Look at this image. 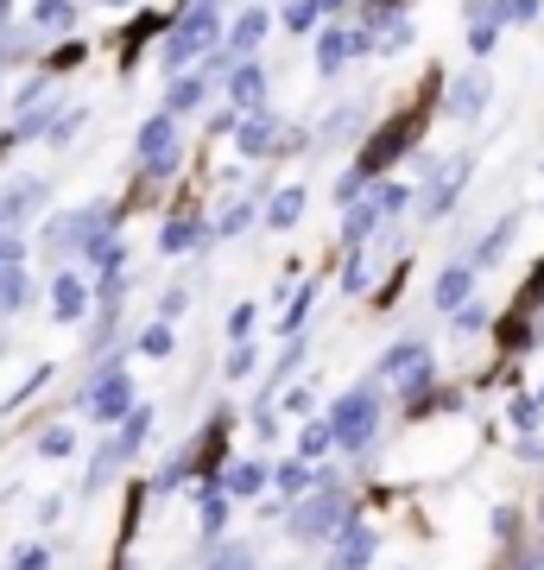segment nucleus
Segmentation results:
<instances>
[{"label": "nucleus", "instance_id": "nucleus-1", "mask_svg": "<svg viewBox=\"0 0 544 570\" xmlns=\"http://www.w3.org/2000/svg\"><path fill=\"white\" fill-rule=\"evenodd\" d=\"M77 412H89V419H101V425H127L133 419V381H127V367L115 362V367H101L96 381L77 393Z\"/></svg>", "mask_w": 544, "mask_h": 570}, {"label": "nucleus", "instance_id": "nucleus-2", "mask_svg": "<svg viewBox=\"0 0 544 570\" xmlns=\"http://www.w3.org/2000/svg\"><path fill=\"white\" fill-rule=\"evenodd\" d=\"M374 425H380V393H374V381L355 387V393H343V400L329 406V431H336L343 450H367L374 444Z\"/></svg>", "mask_w": 544, "mask_h": 570}, {"label": "nucleus", "instance_id": "nucleus-3", "mask_svg": "<svg viewBox=\"0 0 544 570\" xmlns=\"http://www.w3.org/2000/svg\"><path fill=\"white\" fill-rule=\"evenodd\" d=\"M343 489H336V475H317V494H304V508L291 513V539L310 546V539H329V532H343Z\"/></svg>", "mask_w": 544, "mask_h": 570}, {"label": "nucleus", "instance_id": "nucleus-4", "mask_svg": "<svg viewBox=\"0 0 544 570\" xmlns=\"http://www.w3.org/2000/svg\"><path fill=\"white\" fill-rule=\"evenodd\" d=\"M216 20H222V13H216V0H197V7H190L171 32H165V63H171V70L197 63L202 51L216 45Z\"/></svg>", "mask_w": 544, "mask_h": 570}, {"label": "nucleus", "instance_id": "nucleus-5", "mask_svg": "<svg viewBox=\"0 0 544 570\" xmlns=\"http://www.w3.org/2000/svg\"><path fill=\"white\" fill-rule=\"evenodd\" d=\"M140 165H146V178H165L171 165H178V115H152V121L140 127Z\"/></svg>", "mask_w": 544, "mask_h": 570}, {"label": "nucleus", "instance_id": "nucleus-6", "mask_svg": "<svg viewBox=\"0 0 544 570\" xmlns=\"http://www.w3.org/2000/svg\"><path fill=\"white\" fill-rule=\"evenodd\" d=\"M412 134H418V115H399V121H386L374 140H367V153H362V178H374V171H386V165L399 159V153H412Z\"/></svg>", "mask_w": 544, "mask_h": 570}, {"label": "nucleus", "instance_id": "nucleus-7", "mask_svg": "<svg viewBox=\"0 0 544 570\" xmlns=\"http://www.w3.org/2000/svg\"><path fill=\"white\" fill-rule=\"evenodd\" d=\"M96 228H101V204L70 209V216H51V228H44V247H51V254H77V247L96 242Z\"/></svg>", "mask_w": 544, "mask_h": 570}, {"label": "nucleus", "instance_id": "nucleus-8", "mask_svg": "<svg viewBox=\"0 0 544 570\" xmlns=\"http://www.w3.org/2000/svg\"><path fill=\"white\" fill-rule=\"evenodd\" d=\"M487 102H494V77H487V70H468V77H456L449 82V121H482L487 115Z\"/></svg>", "mask_w": 544, "mask_h": 570}, {"label": "nucleus", "instance_id": "nucleus-9", "mask_svg": "<svg viewBox=\"0 0 544 570\" xmlns=\"http://www.w3.org/2000/svg\"><path fill=\"white\" fill-rule=\"evenodd\" d=\"M463 178H468V153H456L449 165H431V190L418 197V216H444L463 197Z\"/></svg>", "mask_w": 544, "mask_h": 570}, {"label": "nucleus", "instance_id": "nucleus-10", "mask_svg": "<svg viewBox=\"0 0 544 570\" xmlns=\"http://www.w3.org/2000/svg\"><path fill=\"white\" fill-rule=\"evenodd\" d=\"M266 32H273V13H266V7H247L241 20H235V32H228V45L216 51V63H228V70H241V63H247V51H254V45H260Z\"/></svg>", "mask_w": 544, "mask_h": 570}, {"label": "nucleus", "instance_id": "nucleus-11", "mask_svg": "<svg viewBox=\"0 0 544 570\" xmlns=\"http://www.w3.org/2000/svg\"><path fill=\"white\" fill-rule=\"evenodd\" d=\"M89 298H96V292H89L82 273H58V279H51V317H58V324H77L82 311H89Z\"/></svg>", "mask_w": 544, "mask_h": 570}, {"label": "nucleus", "instance_id": "nucleus-12", "mask_svg": "<svg viewBox=\"0 0 544 570\" xmlns=\"http://www.w3.org/2000/svg\"><path fill=\"white\" fill-rule=\"evenodd\" d=\"M374 564V532L362 527V520H348L343 532H336V570H367Z\"/></svg>", "mask_w": 544, "mask_h": 570}, {"label": "nucleus", "instance_id": "nucleus-13", "mask_svg": "<svg viewBox=\"0 0 544 570\" xmlns=\"http://www.w3.org/2000/svg\"><path fill=\"white\" fill-rule=\"evenodd\" d=\"M348 58H355V26H323V39H317V70H323V77H336Z\"/></svg>", "mask_w": 544, "mask_h": 570}, {"label": "nucleus", "instance_id": "nucleus-14", "mask_svg": "<svg viewBox=\"0 0 544 570\" xmlns=\"http://www.w3.org/2000/svg\"><path fill=\"white\" fill-rule=\"evenodd\" d=\"M235 146H241L247 159H266V153L279 146V121H273V115H247V121L235 127Z\"/></svg>", "mask_w": 544, "mask_h": 570}, {"label": "nucleus", "instance_id": "nucleus-15", "mask_svg": "<svg viewBox=\"0 0 544 570\" xmlns=\"http://www.w3.org/2000/svg\"><path fill=\"white\" fill-rule=\"evenodd\" d=\"M468 292H475V266H449L444 279H437V292H431V298H437V311H449V317H456V311L468 305Z\"/></svg>", "mask_w": 544, "mask_h": 570}, {"label": "nucleus", "instance_id": "nucleus-16", "mask_svg": "<svg viewBox=\"0 0 544 570\" xmlns=\"http://www.w3.org/2000/svg\"><path fill=\"white\" fill-rule=\"evenodd\" d=\"M202 96H209V77L184 70L178 82H165V115H190V108H202Z\"/></svg>", "mask_w": 544, "mask_h": 570}, {"label": "nucleus", "instance_id": "nucleus-17", "mask_svg": "<svg viewBox=\"0 0 544 570\" xmlns=\"http://www.w3.org/2000/svg\"><path fill=\"white\" fill-rule=\"evenodd\" d=\"M228 102H235V108H260L266 102V70H260V63L228 70Z\"/></svg>", "mask_w": 544, "mask_h": 570}, {"label": "nucleus", "instance_id": "nucleus-18", "mask_svg": "<svg viewBox=\"0 0 544 570\" xmlns=\"http://www.w3.org/2000/svg\"><path fill=\"white\" fill-rule=\"evenodd\" d=\"M304 204H310V197H304L298 184H285L279 197H273V204H266V228H279V235H285V228H298Z\"/></svg>", "mask_w": 544, "mask_h": 570}, {"label": "nucleus", "instance_id": "nucleus-19", "mask_svg": "<svg viewBox=\"0 0 544 570\" xmlns=\"http://www.w3.org/2000/svg\"><path fill=\"white\" fill-rule=\"evenodd\" d=\"M424 362H431V355H424V343H418V336H405V343H393L380 355V381H386V374H412V367H424Z\"/></svg>", "mask_w": 544, "mask_h": 570}, {"label": "nucleus", "instance_id": "nucleus-20", "mask_svg": "<svg viewBox=\"0 0 544 570\" xmlns=\"http://www.w3.org/2000/svg\"><path fill=\"white\" fill-rule=\"evenodd\" d=\"M380 216H386L380 197H374V204H355V209H348V254H362V242L374 235V228H380Z\"/></svg>", "mask_w": 544, "mask_h": 570}, {"label": "nucleus", "instance_id": "nucleus-21", "mask_svg": "<svg viewBox=\"0 0 544 570\" xmlns=\"http://www.w3.org/2000/svg\"><path fill=\"white\" fill-rule=\"evenodd\" d=\"M513 228H520V216H501V223L487 228V242L475 247V261H468V266H494V261H501L506 242H513Z\"/></svg>", "mask_w": 544, "mask_h": 570}, {"label": "nucleus", "instance_id": "nucleus-22", "mask_svg": "<svg viewBox=\"0 0 544 570\" xmlns=\"http://www.w3.org/2000/svg\"><path fill=\"white\" fill-rule=\"evenodd\" d=\"M273 482H279L285 501H304V494H317V482H310V469H304V463H279V469H273Z\"/></svg>", "mask_w": 544, "mask_h": 570}, {"label": "nucleus", "instance_id": "nucleus-23", "mask_svg": "<svg viewBox=\"0 0 544 570\" xmlns=\"http://www.w3.org/2000/svg\"><path fill=\"white\" fill-rule=\"evenodd\" d=\"M197 235H202V228L190 223V216H178V223L159 228V254H190V247H197Z\"/></svg>", "mask_w": 544, "mask_h": 570}, {"label": "nucleus", "instance_id": "nucleus-24", "mask_svg": "<svg viewBox=\"0 0 544 570\" xmlns=\"http://www.w3.org/2000/svg\"><path fill=\"white\" fill-rule=\"evenodd\" d=\"M44 204V178H20V190H7V204H0V216H26V209Z\"/></svg>", "mask_w": 544, "mask_h": 570}, {"label": "nucleus", "instance_id": "nucleus-25", "mask_svg": "<svg viewBox=\"0 0 544 570\" xmlns=\"http://www.w3.org/2000/svg\"><path fill=\"white\" fill-rule=\"evenodd\" d=\"M32 20H39L44 32H63V26H77V0H39Z\"/></svg>", "mask_w": 544, "mask_h": 570}, {"label": "nucleus", "instance_id": "nucleus-26", "mask_svg": "<svg viewBox=\"0 0 544 570\" xmlns=\"http://www.w3.org/2000/svg\"><path fill=\"white\" fill-rule=\"evenodd\" d=\"M222 489H228V494H260V489H266V469H260V463H235V469L222 475Z\"/></svg>", "mask_w": 544, "mask_h": 570}, {"label": "nucleus", "instance_id": "nucleus-27", "mask_svg": "<svg viewBox=\"0 0 544 570\" xmlns=\"http://www.w3.org/2000/svg\"><path fill=\"white\" fill-rule=\"evenodd\" d=\"M26 298H32V279H26V266H13L0 279V311H26Z\"/></svg>", "mask_w": 544, "mask_h": 570}, {"label": "nucleus", "instance_id": "nucleus-28", "mask_svg": "<svg viewBox=\"0 0 544 570\" xmlns=\"http://www.w3.org/2000/svg\"><path fill=\"white\" fill-rule=\"evenodd\" d=\"M146 431H152V406H140V412L121 425V438H115V444H121V456H133V450L146 444Z\"/></svg>", "mask_w": 544, "mask_h": 570}, {"label": "nucleus", "instance_id": "nucleus-29", "mask_svg": "<svg viewBox=\"0 0 544 570\" xmlns=\"http://www.w3.org/2000/svg\"><path fill=\"white\" fill-rule=\"evenodd\" d=\"M44 387H51V362H44V367H32V374H26V387L0 400V412H20L26 400H32V393H44Z\"/></svg>", "mask_w": 544, "mask_h": 570}, {"label": "nucleus", "instance_id": "nucleus-30", "mask_svg": "<svg viewBox=\"0 0 544 570\" xmlns=\"http://www.w3.org/2000/svg\"><path fill=\"white\" fill-rule=\"evenodd\" d=\"M77 450V431L70 425H44L39 431V456H70Z\"/></svg>", "mask_w": 544, "mask_h": 570}, {"label": "nucleus", "instance_id": "nucleus-31", "mask_svg": "<svg viewBox=\"0 0 544 570\" xmlns=\"http://www.w3.org/2000/svg\"><path fill=\"white\" fill-rule=\"evenodd\" d=\"M298 450H304V456H323V450H336V431H329V419H317V425H304Z\"/></svg>", "mask_w": 544, "mask_h": 570}, {"label": "nucleus", "instance_id": "nucleus-32", "mask_svg": "<svg viewBox=\"0 0 544 570\" xmlns=\"http://www.w3.org/2000/svg\"><path fill=\"white\" fill-rule=\"evenodd\" d=\"M171 343H178V336H171V324H165V317H159V324H152V330L140 336V348L152 355V362H165V355H171Z\"/></svg>", "mask_w": 544, "mask_h": 570}, {"label": "nucleus", "instance_id": "nucleus-33", "mask_svg": "<svg viewBox=\"0 0 544 570\" xmlns=\"http://www.w3.org/2000/svg\"><path fill=\"white\" fill-rule=\"evenodd\" d=\"M82 121H89V108H70V115H58V127H51L44 140H51V146H70V140H77V127H82Z\"/></svg>", "mask_w": 544, "mask_h": 570}, {"label": "nucleus", "instance_id": "nucleus-34", "mask_svg": "<svg viewBox=\"0 0 544 570\" xmlns=\"http://www.w3.org/2000/svg\"><path fill=\"white\" fill-rule=\"evenodd\" d=\"M362 121V108H336V115H329V121H323V146H336L348 134V127Z\"/></svg>", "mask_w": 544, "mask_h": 570}, {"label": "nucleus", "instance_id": "nucleus-35", "mask_svg": "<svg viewBox=\"0 0 544 570\" xmlns=\"http://www.w3.org/2000/svg\"><path fill=\"white\" fill-rule=\"evenodd\" d=\"M317 0H291V7H285V26H291V32H310V26H317Z\"/></svg>", "mask_w": 544, "mask_h": 570}, {"label": "nucleus", "instance_id": "nucleus-36", "mask_svg": "<svg viewBox=\"0 0 544 570\" xmlns=\"http://www.w3.org/2000/svg\"><path fill=\"white\" fill-rule=\"evenodd\" d=\"M247 223H254V204H228V209H222V223H216V235L228 242V235H241Z\"/></svg>", "mask_w": 544, "mask_h": 570}, {"label": "nucleus", "instance_id": "nucleus-37", "mask_svg": "<svg viewBox=\"0 0 544 570\" xmlns=\"http://www.w3.org/2000/svg\"><path fill=\"white\" fill-rule=\"evenodd\" d=\"M254 324H260V305H235V317H228V336H235V343H247V336H254Z\"/></svg>", "mask_w": 544, "mask_h": 570}, {"label": "nucleus", "instance_id": "nucleus-38", "mask_svg": "<svg viewBox=\"0 0 544 570\" xmlns=\"http://www.w3.org/2000/svg\"><path fill=\"white\" fill-rule=\"evenodd\" d=\"M494 39H501V20L468 26V51H475V58H487V51H494Z\"/></svg>", "mask_w": 544, "mask_h": 570}, {"label": "nucleus", "instance_id": "nucleus-39", "mask_svg": "<svg viewBox=\"0 0 544 570\" xmlns=\"http://www.w3.org/2000/svg\"><path fill=\"white\" fill-rule=\"evenodd\" d=\"M228 527V501L222 494H202V532H222Z\"/></svg>", "mask_w": 544, "mask_h": 570}, {"label": "nucleus", "instance_id": "nucleus-40", "mask_svg": "<svg viewBox=\"0 0 544 570\" xmlns=\"http://www.w3.org/2000/svg\"><path fill=\"white\" fill-rule=\"evenodd\" d=\"M209 570H254V551H247V546H222Z\"/></svg>", "mask_w": 544, "mask_h": 570}, {"label": "nucleus", "instance_id": "nucleus-41", "mask_svg": "<svg viewBox=\"0 0 544 570\" xmlns=\"http://www.w3.org/2000/svg\"><path fill=\"white\" fill-rule=\"evenodd\" d=\"M254 362H260V355H254V343H235V355H228V381H247V374H254Z\"/></svg>", "mask_w": 544, "mask_h": 570}, {"label": "nucleus", "instance_id": "nucleus-42", "mask_svg": "<svg viewBox=\"0 0 544 570\" xmlns=\"http://www.w3.org/2000/svg\"><path fill=\"white\" fill-rule=\"evenodd\" d=\"M456 330H463V336H482V330H487V305H463V311H456Z\"/></svg>", "mask_w": 544, "mask_h": 570}, {"label": "nucleus", "instance_id": "nucleus-43", "mask_svg": "<svg viewBox=\"0 0 544 570\" xmlns=\"http://www.w3.org/2000/svg\"><path fill=\"white\" fill-rule=\"evenodd\" d=\"M310 298H317V292L304 285L298 298H291V311H285V330H291V336H298V330H304V317H310Z\"/></svg>", "mask_w": 544, "mask_h": 570}, {"label": "nucleus", "instance_id": "nucleus-44", "mask_svg": "<svg viewBox=\"0 0 544 570\" xmlns=\"http://www.w3.org/2000/svg\"><path fill=\"white\" fill-rule=\"evenodd\" d=\"M380 32H386V39H380V51H405V45H412V26H405V20H386Z\"/></svg>", "mask_w": 544, "mask_h": 570}, {"label": "nucleus", "instance_id": "nucleus-45", "mask_svg": "<svg viewBox=\"0 0 544 570\" xmlns=\"http://www.w3.org/2000/svg\"><path fill=\"white\" fill-rule=\"evenodd\" d=\"M51 564V551L44 546H26V551H13V570H44Z\"/></svg>", "mask_w": 544, "mask_h": 570}, {"label": "nucleus", "instance_id": "nucleus-46", "mask_svg": "<svg viewBox=\"0 0 544 570\" xmlns=\"http://www.w3.org/2000/svg\"><path fill=\"white\" fill-rule=\"evenodd\" d=\"M513 425H520V431H538V400H513Z\"/></svg>", "mask_w": 544, "mask_h": 570}, {"label": "nucleus", "instance_id": "nucleus-47", "mask_svg": "<svg viewBox=\"0 0 544 570\" xmlns=\"http://www.w3.org/2000/svg\"><path fill=\"white\" fill-rule=\"evenodd\" d=\"M77 63H82V45H77V39L51 51V70H77Z\"/></svg>", "mask_w": 544, "mask_h": 570}, {"label": "nucleus", "instance_id": "nucleus-48", "mask_svg": "<svg viewBox=\"0 0 544 570\" xmlns=\"http://www.w3.org/2000/svg\"><path fill=\"white\" fill-rule=\"evenodd\" d=\"M343 292H367V266H362V254H348V273H343Z\"/></svg>", "mask_w": 544, "mask_h": 570}, {"label": "nucleus", "instance_id": "nucleus-49", "mask_svg": "<svg viewBox=\"0 0 544 570\" xmlns=\"http://www.w3.org/2000/svg\"><path fill=\"white\" fill-rule=\"evenodd\" d=\"M424 387H431V362H424V367H412V374H405V400H424Z\"/></svg>", "mask_w": 544, "mask_h": 570}, {"label": "nucleus", "instance_id": "nucleus-50", "mask_svg": "<svg viewBox=\"0 0 544 570\" xmlns=\"http://www.w3.org/2000/svg\"><path fill=\"white\" fill-rule=\"evenodd\" d=\"M20 261H26V247H20V242H0V279H7V273H13Z\"/></svg>", "mask_w": 544, "mask_h": 570}, {"label": "nucleus", "instance_id": "nucleus-51", "mask_svg": "<svg viewBox=\"0 0 544 570\" xmlns=\"http://www.w3.org/2000/svg\"><path fill=\"white\" fill-rule=\"evenodd\" d=\"M544 0H506V20H538Z\"/></svg>", "mask_w": 544, "mask_h": 570}, {"label": "nucleus", "instance_id": "nucleus-52", "mask_svg": "<svg viewBox=\"0 0 544 570\" xmlns=\"http://www.w3.org/2000/svg\"><path fill=\"white\" fill-rule=\"evenodd\" d=\"M184 305H190V292H165V298H159V311H165V324H171V317H178Z\"/></svg>", "mask_w": 544, "mask_h": 570}, {"label": "nucleus", "instance_id": "nucleus-53", "mask_svg": "<svg viewBox=\"0 0 544 570\" xmlns=\"http://www.w3.org/2000/svg\"><path fill=\"white\" fill-rule=\"evenodd\" d=\"M285 406H291V412H310V406H317V393H310V387H291V393H285Z\"/></svg>", "mask_w": 544, "mask_h": 570}, {"label": "nucleus", "instance_id": "nucleus-54", "mask_svg": "<svg viewBox=\"0 0 544 570\" xmlns=\"http://www.w3.org/2000/svg\"><path fill=\"white\" fill-rule=\"evenodd\" d=\"M380 209H386V216H393V209H405V184H386V190H380Z\"/></svg>", "mask_w": 544, "mask_h": 570}, {"label": "nucleus", "instance_id": "nucleus-55", "mask_svg": "<svg viewBox=\"0 0 544 570\" xmlns=\"http://www.w3.org/2000/svg\"><path fill=\"white\" fill-rule=\"evenodd\" d=\"M317 7H323V13H343V0H317Z\"/></svg>", "mask_w": 544, "mask_h": 570}, {"label": "nucleus", "instance_id": "nucleus-56", "mask_svg": "<svg viewBox=\"0 0 544 570\" xmlns=\"http://www.w3.org/2000/svg\"><path fill=\"white\" fill-rule=\"evenodd\" d=\"M7 7H13V0H0V26H7Z\"/></svg>", "mask_w": 544, "mask_h": 570}, {"label": "nucleus", "instance_id": "nucleus-57", "mask_svg": "<svg viewBox=\"0 0 544 570\" xmlns=\"http://www.w3.org/2000/svg\"><path fill=\"white\" fill-rule=\"evenodd\" d=\"M101 7H127V0H101Z\"/></svg>", "mask_w": 544, "mask_h": 570}, {"label": "nucleus", "instance_id": "nucleus-58", "mask_svg": "<svg viewBox=\"0 0 544 570\" xmlns=\"http://www.w3.org/2000/svg\"><path fill=\"white\" fill-rule=\"evenodd\" d=\"M0 348H7V343H0Z\"/></svg>", "mask_w": 544, "mask_h": 570}]
</instances>
